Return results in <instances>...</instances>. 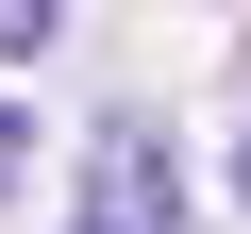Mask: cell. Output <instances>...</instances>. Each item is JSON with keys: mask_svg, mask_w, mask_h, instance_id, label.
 Instances as JSON below:
<instances>
[{"mask_svg": "<svg viewBox=\"0 0 251 234\" xmlns=\"http://www.w3.org/2000/svg\"><path fill=\"white\" fill-rule=\"evenodd\" d=\"M67 34V0H0V50H50Z\"/></svg>", "mask_w": 251, "mask_h": 234, "instance_id": "cell-1", "label": "cell"}, {"mask_svg": "<svg viewBox=\"0 0 251 234\" xmlns=\"http://www.w3.org/2000/svg\"><path fill=\"white\" fill-rule=\"evenodd\" d=\"M17 151H34V117H0V184H17Z\"/></svg>", "mask_w": 251, "mask_h": 234, "instance_id": "cell-2", "label": "cell"}, {"mask_svg": "<svg viewBox=\"0 0 251 234\" xmlns=\"http://www.w3.org/2000/svg\"><path fill=\"white\" fill-rule=\"evenodd\" d=\"M234 184H251V151H234Z\"/></svg>", "mask_w": 251, "mask_h": 234, "instance_id": "cell-3", "label": "cell"}]
</instances>
